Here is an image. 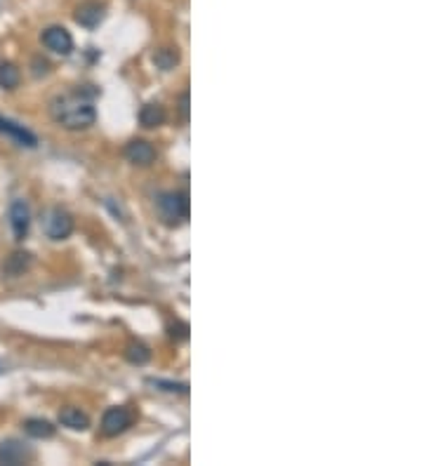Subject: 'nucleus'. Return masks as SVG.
Returning a JSON list of instances; mask_svg holds the SVG:
<instances>
[{
  "label": "nucleus",
  "instance_id": "dca6fc26",
  "mask_svg": "<svg viewBox=\"0 0 424 466\" xmlns=\"http://www.w3.org/2000/svg\"><path fill=\"white\" fill-rule=\"evenodd\" d=\"M22 80V73L12 62H3L0 64V87L3 90H15Z\"/></svg>",
  "mask_w": 424,
  "mask_h": 466
},
{
  "label": "nucleus",
  "instance_id": "423d86ee",
  "mask_svg": "<svg viewBox=\"0 0 424 466\" xmlns=\"http://www.w3.org/2000/svg\"><path fill=\"white\" fill-rule=\"evenodd\" d=\"M41 41L45 48L55 52V55L69 57L71 52H73V38H71V34L64 26H48L41 34Z\"/></svg>",
  "mask_w": 424,
  "mask_h": 466
},
{
  "label": "nucleus",
  "instance_id": "9b49d317",
  "mask_svg": "<svg viewBox=\"0 0 424 466\" xmlns=\"http://www.w3.org/2000/svg\"><path fill=\"white\" fill-rule=\"evenodd\" d=\"M59 424L66 426V429H71V431H85L90 426V417L80 410V407L66 405L59 410Z\"/></svg>",
  "mask_w": 424,
  "mask_h": 466
},
{
  "label": "nucleus",
  "instance_id": "0eeeda50",
  "mask_svg": "<svg viewBox=\"0 0 424 466\" xmlns=\"http://www.w3.org/2000/svg\"><path fill=\"white\" fill-rule=\"evenodd\" d=\"M10 226H12V233H15L17 241H24V238L29 236L31 207H29V203L24 198L12 200V205H10Z\"/></svg>",
  "mask_w": 424,
  "mask_h": 466
},
{
  "label": "nucleus",
  "instance_id": "ddd939ff",
  "mask_svg": "<svg viewBox=\"0 0 424 466\" xmlns=\"http://www.w3.org/2000/svg\"><path fill=\"white\" fill-rule=\"evenodd\" d=\"M29 267H31L29 252H12V255L8 257V262L3 264V274L15 278V276H22Z\"/></svg>",
  "mask_w": 424,
  "mask_h": 466
},
{
  "label": "nucleus",
  "instance_id": "1a4fd4ad",
  "mask_svg": "<svg viewBox=\"0 0 424 466\" xmlns=\"http://www.w3.org/2000/svg\"><path fill=\"white\" fill-rule=\"evenodd\" d=\"M125 158L139 167H149L156 163V148L146 139H132L130 144L125 146Z\"/></svg>",
  "mask_w": 424,
  "mask_h": 466
},
{
  "label": "nucleus",
  "instance_id": "f8f14e48",
  "mask_svg": "<svg viewBox=\"0 0 424 466\" xmlns=\"http://www.w3.org/2000/svg\"><path fill=\"white\" fill-rule=\"evenodd\" d=\"M139 122H141V127H158V125H163V122H165V108L160 106V104H156V101L144 104V106H141V111H139Z\"/></svg>",
  "mask_w": 424,
  "mask_h": 466
},
{
  "label": "nucleus",
  "instance_id": "f3484780",
  "mask_svg": "<svg viewBox=\"0 0 424 466\" xmlns=\"http://www.w3.org/2000/svg\"><path fill=\"white\" fill-rule=\"evenodd\" d=\"M153 62H156L158 69L170 71L179 64V52H177V48H160L156 55H153Z\"/></svg>",
  "mask_w": 424,
  "mask_h": 466
},
{
  "label": "nucleus",
  "instance_id": "6e6552de",
  "mask_svg": "<svg viewBox=\"0 0 424 466\" xmlns=\"http://www.w3.org/2000/svg\"><path fill=\"white\" fill-rule=\"evenodd\" d=\"M106 17V5L104 3H97V0H85V3H80L78 8H76V24L85 26V29H94V26H99L104 22Z\"/></svg>",
  "mask_w": 424,
  "mask_h": 466
},
{
  "label": "nucleus",
  "instance_id": "39448f33",
  "mask_svg": "<svg viewBox=\"0 0 424 466\" xmlns=\"http://www.w3.org/2000/svg\"><path fill=\"white\" fill-rule=\"evenodd\" d=\"M31 462H34V450H31L27 443H22V440L17 438H8L0 443V464L22 466Z\"/></svg>",
  "mask_w": 424,
  "mask_h": 466
},
{
  "label": "nucleus",
  "instance_id": "9d476101",
  "mask_svg": "<svg viewBox=\"0 0 424 466\" xmlns=\"http://www.w3.org/2000/svg\"><path fill=\"white\" fill-rule=\"evenodd\" d=\"M0 134H8L10 139L17 141V144L29 146V148H34L38 144V137L31 132V129H27L24 125H17V122L10 118H3V115H0Z\"/></svg>",
  "mask_w": 424,
  "mask_h": 466
},
{
  "label": "nucleus",
  "instance_id": "6ab92c4d",
  "mask_svg": "<svg viewBox=\"0 0 424 466\" xmlns=\"http://www.w3.org/2000/svg\"><path fill=\"white\" fill-rule=\"evenodd\" d=\"M177 106H179V118L186 122V120H189V92H186V90H184L182 94H179V104H177Z\"/></svg>",
  "mask_w": 424,
  "mask_h": 466
},
{
  "label": "nucleus",
  "instance_id": "20e7f679",
  "mask_svg": "<svg viewBox=\"0 0 424 466\" xmlns=\"http://www.w3.org/2000/svg\"><path fill=\"white\" fill-rule=\"evenodd\" d=\"M43 231L50 241H64V238H69L73 233V217L66 210H62V207H55V210H50L45 215Z\"/></svg>",
  "mask_w": 424,
  "mask_h": 466
},
{
  "label": "nucleus",
  "instance_id": "7ed1b4c3",
  "mask_svg": "<svg viewBox=\"0 0 424 466\" xmlns=\"http://www.w3.org/2000/svg\"><path fill=\"white\" fill-rule=\"evenodd\" d=\"M134 422V414L127 410L125 405H113L108 407L104 412V417H101V433H104L106 438H113V436H120V433H125L127 429L132 426Z\"/></svg>",
  "mask_w": 424,
  "mask_h": 466
},
{
  "label": "nucleus",
  "instance_id": "2eb2a0df",
  "mask_svg": "<svg viewBox=\"0 0 424 466\" xmlns=\"http://www.w3.org/2000/svg\"><path fill=\"white\" fill-rule=\"evenodd\" d=\"M125 358L132 362V365H146V362L151 360V351L146 344H141V341H130L125 348Z\"/></svg>",
  "mask_w": 424,
  "mask_h": 466
},
{
  "label": "nucleus",
  "instance_id": "4468645a",
  "mask_svg": "<svg viewBox=\"0 0 424 466\" xmlns=\"http://www.w3.org/2000/svg\"><path fill=\"white\" fill-rule=\"evenodd\" d=\"M24 431H27L31 438L43 440V438H52L57 429L48 419H27V422H24Z\"/></svg>",
  "mask_w": 424,
  "mask_h": 466
},
{
  "label": "nucleus",
  "instance_id": "f03ea898",
  "mask_svg": "<svg viewBox=\"0 0 424 466\" xmlns=\"http://www.w3.org/2000/svg\"><path fill=\"white\" fill-rule=\"evenodd\" d=\"M158 215L165 224L177 226L189 219V193L186 191H168L160 193L156 200Z\"/></svg>",
  "mask_w": 424,
  "mask_h": 466
},
{
  "label": "nucleus",
  "instance_id": "a211bd4d",
  "mask_svg": "<svg viewBox=\"0 0 424 466\" xmlns=\"http://www.w3.org/2000/svg\"><path fill=\"white\" fill-rule=\"evenodd\" d=\"M153 386L163 388V391H170V393H186L189 391V386L186 384H172V381H163V379H149Z\"/></svg>",
  "mask_w": 424,
  "mask_h": 466
},
{
  "label": "nucleus",
  "instance_id": "f257e3e1",
  "mask_svg": "<svg viewBox=\"0 0 424 466\" xmlns=\"http://www.w3.org/2000/svg\"><path fill=\"white\" fill-rule=\"evenodd\" d=\"M50 113H52L55 122H59L66 129H87L90 125H94V118H97L92 101L80 94L57 97L50 106Z\"/></svg>",
  "mask_w": 424,
  "mask_h": 466
}]
</instances>
